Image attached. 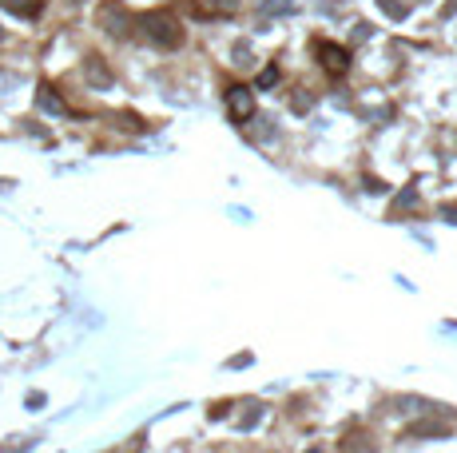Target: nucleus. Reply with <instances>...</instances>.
Wrapping results in <instances>:
<instances>
[{"label":"nucleus","instance_id":"nucleus-2","mask_svg":"<svg viewBox=\"0 0 457 453\" xmlns=\"http://www.w3.org/2000/svg\"><path fill=\"white\" fill-rule=\"evenodd\" d=\"M318 56L326 64V72H346V64H350L346 48H334V44H318Z\"/></svg>","mask_w":457,"mask_h":453},{"label":"nucleus","instance_id":"nucleus-1","mask_svg":"<svg viewBox=\"0 0 457 453\" xmlns=\"http://www.w3.org/2000/svg\"><path fill=\"white\" fill-rule=\"evenodd\" d=\"M143 25V32H148L155 44H163V48H171V44H179V25H175L167 13H151V16H143L139 20Z\"/></svg>","mask_w":457,"mask_h":453},{"label":"nucleus","instance_id":"nucleus-9","mask_svg":"<svg viewBox=\"0 0 457 453\" xmlns=\"http://www.w3.org/2000/svg\"><path fill=\"white\" fill-rule=\"evenodd\" d=\"M310 453H318V449H310Z\"/></svg>","mask_w":457,"mask_h":453},{"label":"nucleus","instance_id":"nucleus-8","mask_svg":"<svg viewBox=\"0 0 457 453\" xmlns=\"http://www.w3.org/2000/svg\"><path fill=\"white\" fill-rule=\"evenodd\" d=\"M442 215H449V223H457V203H445Z\"/></svg>","mask_w":457,"mask_h":453},{"label":"nucleus","instance_id":"nucleus-3","mask_svg":"<svg viewBox=\"0 0 457 453\" xmlns=\"http://www.w3.org/2000/svg\"><path fill=\"white\" fill-rule=\"evenodd\" d=\"M227 104H231V116H235V120L251 116V108H255V99H251V92H247V88H231V96H227Z\"/></svg>","mask_w":457,"mask_h":453},{"label":"nucleus","instance_id":"nucleus-4","mask_svg":"<svg viewBox=\"0 0 457 453\" xmlns=\"http://www.w3.org/2000/svg\"><path fill=\"white\" fill-rule=\"evenodd\" d=\"M4 8H13V13H24V16H32L40 8V0H0Z\"/></svg>","mask_w":457,"mask_h":453},{"label":"nucleus","instance_id":"nucleus-6","mask_svg":"<svg viewBox=\"0 0 457 453\" xmlns=\"http://www.w3.org/2000/svg\"><path fill=\"white\" fill-rule=\"evenodd\" d=\"M40 108H44V111H64V104H60L56 96H52L48 88H44V92H40Z\"/></svg>","mask_w":457,"mask_h":453},{"label":"nucleus","instance_id":"nucleus-5","mask_svg":"<svg viewBox=\"0 0 457 453\" xmlns=\"http://www.w3.org/2000/svg\"><path fill=\"white\" fill-rule=\"evenodd\" d=\"M239 0H203V13H235Z\"/></svg>","mask_w":457,"mask_h":453},{"label":"nucleus","instance_id":"nucleus-7","mask_svg":"<svg viewBox=\"0 0 457 453\" xmlns=\"http://www.w3.org/2000/svg\"><path fill=\"white\" fill-rule=\"evenodd\" d=\"M274 80H279V72H274V68H267V72H262V80H259V84H262V88H271Z\"/></svg>","mask_w":457,"mask_h":453}]
</instances>
